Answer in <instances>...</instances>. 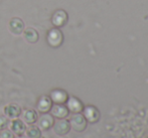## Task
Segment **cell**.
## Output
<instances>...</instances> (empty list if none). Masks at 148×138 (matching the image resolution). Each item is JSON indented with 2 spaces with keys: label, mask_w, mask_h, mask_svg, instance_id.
Returning a JSON list of instances; mask_svg holds the SVG:
<instances>
[{
  "label": "cell",
  "mask_w": 148,
  "mask_h": 138,
  "mask_svg": "<svg viewBox=\"0 0 148 138\" xmlns=\"http://www.w3.org/2000/svg\"><path fill=\"white\" fill-rule=\"evenodd\" d=\"M4 114L9 119H16L21 114V109L18 105L15 104H9L4 108Z\"/></svg>",
  "instance_id": "5"
},
{
  "label": "cell",
  "mask_w": 148,
  "mask_h": 138,
  "mask_svg": "<svg viewBox=\"0 0 148 138\" xmlns=\"http://www.w3.org/2000/svg\"><path fill=\"white\" fill-rule=\"evenodd\" d=\"M51 108V99L47 96L42 97L39 100L38 103V110L40 112H47Z\"/></svg>",
  "instance_id": "15"
},
{
  "label": "cell",
  "mask_w": 148,
  "mask_h": 138,
  "mask_svg": "<svg viewBox=\"0 0 148 138\" xmlns=\"http://www.w3.org/2000/svg\"><path fill=\"white\" fill-rule=\"evenodd\" d=\"M68 99V95L64 91H62V90H56L51 93V100L55 101L56 103L58 104H62L64 103Z\"/></svg>",
  "instance_id": "11"
},
{
  "label": "cell",
  "mask_w": 148,
  "mask_h": 138,
  "mask_svg": "<svg viewBox=\"0 0 148 138\" xmlns=\"http://www.w3.org/2000/svg\"><path fill=\"white\" fill-rule=\"evenodd\" d=\"M85 117L88 119L90 122L94 123V122H97V121L99 120L100 114L95 107L89 106V107H87L86 109H85Z\"/></svg>",
  "instance_id": "8"
},
{
  "label": "cell",
  "mask_w": 148,
  "mask_h": 138,
  "mask_svg": "<svg viewBox=\"0 0 148 138\" xmlns=\"http://www.w3.org/2000/svg\"><path fill=\"white\" fill-rule=\"evenodd\" d=\"M24 38L29 43H35L38 41V32L32 27H27L24 30Z\"/></svg>",
  "instance_id": "10"
},
{
  "label": "cell",
  "mask_w": 148,
  "mask_h": 138,
  "mask_svg": "<svg viewBox=\"0 0 148 138\" xmlns=\"http://www.w3.org/2000/svg\"><path fill=\"white\" fill-rule=\"evenodd\" d=\"M68 107L71 111L75 113H79L83 110V104L81 103L80 100H78L77 98H71L68 102Z\"/></svg>",
  "instance_id": "13"
},
{
  "label": "cell",
  "mask_w": 148,
  "mask_h": 138,
  "mask_svg": "<svg viewBox=\"0 0 148 138\" xmlns=\"http://www.w3.org/2000/svg\"><path fill=\"white\" fill-rule=\"evenodd\" d=\"M51 113H53V116L58 117V118H64V117L68 116L69 110H68V108H66L64 106L60 105V104H58V105L53 107Z\"/></svg>",
  "instance_id": "12"
},
{
  "label": "cell",
  "mask_w": 148,
  "mask_h": 138,
  "mask_svg": "<svg viewBox=\"0 0 148 138\" xmlns=\"http://www.w3.org/2000/svg\"><path fill=\"white\" fill-rule=\"evenodd\" d=\"M145 138H148V135H147V136H146V137H145Z\"/></svg>",
  "instance_id": "20"
},
{
  "label": "cell",
  "mask_w": 148,
  "mask_h": 138,
  "mask_svg": "<svg viewBox=\"0 0 148 138\" xmlns=\"http://www.w3.org/2000/svg\"><path fill=\"white\" fill-rule=\"evenodd\" d=\"M26 136L28 138H40L41 131L39 127L37 126H30L26 129Z\"/></svg>",
  "instance_id": "16"
},
{
  "label": "cell",
  "mask_w": 148,
  "mask_h": 138,
  "mask_svg": "<svg viewBox=\"0 0 148 138\" xmlns=\"http://www.w3.org/2000/svg\"><path fill=\"white\" fill-rule=\"evenodd\" d=\"M17 138H25V137H22V136H19V137H17Z\"/></svg>",
  "instance_id": "19"
},
{
  "label": "cell",
  "mask_w": 148,
  "mask_h": 138,
  "mask_svg": "<svg viewBox=\"0 0 148 138\" xmlns=\"http://www.w3.org/2000/svg\"><path fill=\"white\" fill-rule=\"evenodd\" d=\"M9 128L13 134L16 135H22L25 132V125H24L23 121L19 120V119H14L9 123Z\"/></svg>",
  "instance_id": "4"
},
{
  "label": "cell",
  "mask_w": 148,
  "mask_h": 138,
  "mask_svg": "<svg viewBox=\"0 0 148 138\" xmlns=\"http://www.w3.org/2000/svg\"><path fill=\"white\" fill-rule=\"evenodd\" d=\"M9 30L13 34H21L24 30V23L21 18L19 17H13L9 21Z\"/></svg>",
  "instance_id": "3"
},
{
  "label": "cell",
  "mask_w": 148,
  "mask_h": 138,
  "mask_svg": "<svg viewBox=\"0 0 148 138\" xmlns=\"http://www.w3.org/2000/svg\"><path fill=\"white\" fill-rule=\"evenodd\" d=\"M66 20H68V15H66V12L64 10H58L53 16V23L57 26L64 25Z\"/></svg>",
  "instance_id": "7"
},
{
  "label": "cell",
  "mask_w": 148,
  "mask_h": 138,
  "mask_svg": "<svg viewBox=\"0 0 148 138\" xmlns=\"http://www.w3.org/2000/svg\"><path fill=\"white\" fill-rule=\"evenodd\" d=\"M53 125V118L49 115L45 114L38 119V126L42 130H47Z\"/></svg>",
  "instance_id": "9"
},
{
  "label": "cell",
  "mask_w": 148,
  "mask_h": 138,
  "mask_svg": "<svg viewBox=\"0 0 148 138\" xmlns=\"http://www.w3.org/2000/svg\"><path fill=\"white\" fill-rule=\"evenodd\" d=\"M23 120L26 124H33L37 121V114L34 110L28 109L23 113Z\"/></svg>",
  "instance_id": "14"
},
{
  "label": "cell",
  "mask_w": 148,
  "mask_h": 138,
  "mask_svg": "<svg viewBox=\"0 0 148 138\" xmlns=\"http://www.w3.org/2000/svg\"><path fill=\"white\" fill-rule=\"evenodd\" d=\"M8 126V121L5 117H0V130H3Z\"/></svg>",
  "instance_id": "17"
},
{
  "label": "cell",
  "mask_w": 148,
  "mask_h": 138,
  "mask_svg": "<svg viewBox=\"0 0 148 138\" xmlns=\"http://www.w3.org/2000/svg\"><path fill=\"white\" fill-rule=\"evenodd\" d=\"M47 41L53 47H60L62 43V34L59 29H51L47 35Z\"/></svg>",
  "instance_id": "2"
},
{
  "label": "cell",
  "mask_w": 148,
  "mask_h": 138,
  "mask_svg": "<svg viewBox=\"0 0 148 138\" xmlns=\"http://www.w3.org/2000/svg\"><path fill=\"white\" fill-rule=\"evenodd\" d=\"M0 138H14V135H13V133H12L11 131L5 130V131H3V132L1 133Z\"/></svg>",
  "instance_id": "18"
},
{
  "label": "cell",
  "mask_w": 148,
  "mask_h": 138,
  "mask_svg": "<svg viewBox=\"0 0 148 138\" xmlns=\"http://www.w3.org/2000/svg\"><path fill=\"white\" fill-rule=\"evenodd\" d=\"M71 124L66 120H60L53 125V130L57 134L59 135H64L70 131Z\"/></svg>",
  "instance_id": "6"
},
{
  "label": "cell",
  "mask_w": 148,
  "mask_h": 138,
  "mask_svg": "<svg viewBox=\"0 0 148 138\" xmlns=\"http://www.w3.org/2000/svg\"><path fill=\"white\" fill-rule=\"evenodd\" d=\"M71 126L76 131H83L85 130L87 126V121L83 115L81 114H75L71 118Z\"/></svg>",
  "instance_id": "1"
}]
</instances>
